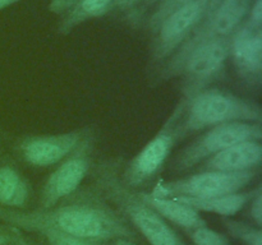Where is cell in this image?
<instances>
[{
    "label": "cell",
    "instance_id": "30bf717a",
    "mask_svg": "<svg viewBox=\"0 0 262 245\" xmlns=\"http://www.w3.org/2000/svg\"><path fill=\"white\" fill-rule=\"evenodd\" d=\"M209 0H187L171 10L159 23V36L154 48V60L163 63L170 58L194 26L201 20Z\"/></svg>",
    "mask_w": 262,
    "mask_h": 245
},
{
    "label": "cell",
    "instance_id": "603a6c76",
    "mask_svg": "<svg viewBox=\"0 0 262 245\" xmlns=\"http://www.w3.org/2000/svg\"><path fill=\"white\" fill-rule=\"evenodd\" d=\"M18 2H20V0H0V10L5 9V8L10 7V5H13L14 3Z\"/></svg>",
    "mask_w": 262,
    "mask_h": 245
},
{
    "label": "cell",
    "instance_id": "484cf974",
    "mask_svg": "<svg viewBox=\"0 0 262 245\" xmlns=\"http://www.w3.org/2000/svg\"><path fill=\"white\" fill-rule=\"evenodd\" d=\"M2 138H3V135H2V134H0V139H2Z\"/></svg>",
    "mask_w": 262,
    "mask_h": 245
},
{
    "label": "cell",
    "instance_id": "d6986e66",
    "mask_svg": "<svg viewBox=\"0 0 262 245\" xmlns=\"http://www.w3.org/2000/svg\"><path fill=\"white\" fill-rule=\"evenodd\" d=\"M36 232H38L49 242V245H91L89 241L77 239V237L63 234V232H59L56 230L40 229Z\"/></svg>",
    "mask_w": 262,
    "mask_h": 245
},
{
    "label": "cell",
    "instance_id": "44dd1931",
    "mask_svg": "<svg viewBox=\"0 0 262 245\" xmlns=\"http://www.w3.org/2000/svg\"><path fill=\"white\" fill-rule=\"evenodd\" d=\"M250 22L262 26V0H255L251 8Z\"/></svg>",
    "mask_w": 262,
    "mask_h": 245
},
{
    "label": "cell",
    "instance_id": "5bb4252c",
    "mask_svg": "<svg viewBox=\"0 0 262 245\" xmlns=\"http://www.w3.org/2000/svg\"><path fill=\"white\" fill-rule=\"evenodd\" d=\"M253 194L255 189L227 194V195L211 197V198H189V197H173V198L187 204L199 213L207 212L222 217H233L250 203Z\"/></svg>",
    "mask_w": 262,
    "mask_h": 245
},
{
    "label": "cell",
    "instance_id": "ffe728a7",
    "mask_svg": "<svg viewBox=\"0 0 262 245\" xmlns=\"http://www.w3.org/2000/svg\"><path fill=\"white\" fill-rule=\"evenodd\" d=\"M250 216L257 227L262 225V188L255 189V194L250 201Z\"/></svg>",
    "mask_w": 262,
    "mask_h": 245
},
{
    "label": "cell",
    "instance_id": "5b68a950",
    "mask_svg": "<svg viewBox=\"0 0 262 245\" xmlns=\"http://www.w3.org/2000/svg\"><path fill=\"white\" fill-rule=\"evenodd\" d=\"M257 175V170L241 173L207 171L194 174L177 180L160 181L156 184L152 194L165 198L189 197V198H211L242 191Z\"/></svg>",
    "mask_w": 262,
    "mask_h": 245
},
{
    "label": "cell",
    "instance_id": "d4e9b609",
    "mask_svg": "<svg viewBox=\"0 0 262 245\" xmlns=\"http://www.w3.org/2000/svg\"><path fill=\"white\" fill-rule=\"evenodd\" d=\"M9 241H10L9 236H7L5 234L0 232V245H7Z\"/></svg>",
    "mask_w": 262,
    "mask_h": 245
},
{
    "label": "cell",
    "instance_id": "3957f363",
    "mask_svg": "<svg viewBox=\"0 0 262 245\" xmlns=\"http://www.w3.org/2000/svg\"><path fill=\"white\" fill-rule=\"evenodd\" d=\"M183 104L186 117L179 124L181 135L228 122L262 121L260 104L223 89L210 87Z\"/></svg>",
    "mask_w": 262,
    "mask_h": 245
},
{
    "label": "cell",
    "instance_id": "9c48e42d",
    "mask_svg": "<svg viewBox=\"0 0 262 245\" xmlns=\"http://www.w3.org/2000/svg\"><path fill=\"white\" fill-rule=\"evenodd\" d=\"M90 129L91 127H84L58 134L26 137L18 143L17 151L22 160L30 166L50 167L71 155Z\"/></svg>",
    "mask_w": 262,
    "mask_h": 245
},
{
    "label": "cell",
    "instance_id": "4316f807",
    "mask_svg": "<svg viewBox=\"0 0 262 245\" xmlns=\"http://www.w3.org/2000/svg\"><path fill=\"white\" fill-rule=\"evenodd\" d=\"M151 2H156V0H151Z\"/></svg>",
    "mask_w": 262,
    "mask_h": 245
},
{
    "label": "cell",
    "instance_id": "8992f818",
    "mask_svg": "<svg viewBox=\"0 0 262 245\" xmlns=\"http://www.w3.org/2000/svg\"><path fill=\"white\" fill-rule=\"evenodd\" d=\"M94 145L95 132L91 128L76 150L59 162L46 179L41 189L40 209L58 206L79 188L91 168Z\"/></svg>",
    "mask_w": 262,
    "mask_h": 245
},
{
    "label": "cell",
    "instance_id": "cb8c5ba5",
    "mask_svg": "<svg viewBox=\"0 0 262 245\" xmlns=\"http://www.w3.org/2000/svg\"><path fill=\"white\" fill-rule=\"evenodd\" d=\"M114 245H137L132 241V240H127V239H119L115 240Z\"/></svg>",
    "mask_w": 262,
    "mask_h": 245
},
{
    "label": "cell",
    "instance_id": "4fadbf2b",
    "mask_svg": "<svg viewBox=\"0 0 262 245\" xmlns=\"http://www.w3.org/2000/svg\"><path fill=\"white\" fill-rule=\"evenodd\" d=\"M137 195L165 221L171 222L182 229L192 231L206 225L199 212L177 199L158 197L152 193H137Z\"/></svg>",
    "mask_w": 262,
    "mask_h": 245
},
{
    "label": "cell",
    "instance_id": "8fae6325",
    "mask_svg": "<svg viewBox=\"0 0 262 245\" xmlns=\"http://www.w3.org/2000/svg\"><path fill=\"white\" fill-rule=\"evenodd\" d=\"M232 56L241 79L251 87H260L262 82V31L261 26L248 20L229 41Z\"/></svg>",
    "mask_w": 262,
    "mask_h": 245
},
{
    "label": "cell",
    "instance_id": "9a60e30c",
    "mask_svg": "<svg viewBox=\"0 0 262 245\" xmlns=\"http://www.w3.org/2000/svg\"><path fill=\"white\" fill-rule=\"evenodd\" d=\"M32 195L27 179L13 165L0 166V206L8 209H25Z\"/></svg>",
    "mask_w": 262,
    "mask_h": 245
},
{
    "label": "cell",
    "instance_id": "52a82bcc",
    "mask_svg": "<svg viewBox=\"0 0 262 245\" xmlns=\"http://www.w3.org/2000/svg\"><path fill=\"white\" fill-rule=\"evenodd\" d=\"M262 121L228 122L209 128L206 132L187 145L176 158L174 167L178 171L188 170L211 156L250 140L262 139Z\"/></svg>",
    "mask_w": 262,
    "mask_h": 245
},
{
    "label": "cell",
    "instance_id": "277c9868",
    "mask_svg": "<svg viewBox=\"0 0 262 245\" xmlns=\"http://www.w3.org/2000/svg\"><path fill=\"white\" fill-rule=\"evenodd\" d=\"M184 104L179 102L161 129L130 158L123 170L122 180L129 189L140 188L150 183L161 171L174 145L182 137L179 119L183 115Z\"/></svg>",
    "mask_w": 262,
    "mask_h": 245
},
{
    "label": "cell",
    "instance_id": "7a4b0ae2",
    "mask_svg": "<svg viewBox=\"0 0 262 245\" xmlns=\"http://www.w3.org/2000/svg\"><path fill=\"white\" fill-rule=\"evenodd\" d=\"M99 190L119 208L150 245H187L160 214L141 201L118 175V165L112 161L100 163L95 171Z\"/></svg>",
    "mask_w": 262,
    "mask_h": 245
},
{
    "label": "cell",
    "instance_id": "2e32d148",
    "mask_svg": "<svg viewBox=\"0 0 262 245\" xmlns=\"http://www.w3.org/2000/svg\"><path fill=\"white\" fill-rule=\"evenodd\" d=\"M113 0H78L76 3V7L73 8L68 17L64 20L61 30L69 31L78 23L89 19V18L99 17L104 14L109 9Z\"/></svg>",
    "mask_w": 262,
    "mask_h": 245
},
{
    "label": "cell",
    "instance_id": "e0dca14e",
    "mask_svg": "<svg viewBox=\"0 0 262 245\" xmlns=\"http://www.w3.org/2000/svg\"><path fill=\"white\" fill-rule=\"evenodd\" d=\"M223 222L228 232L245 245H262L261 227L238 221L232 217H223Z\"/></svg>",
    "mask_w": 262,
    "mask_h": 245
},
{
    "label": "cell",
    "instance_id": "ba28073f",
    "mask_svg": "<svg viewBox=\"0 0 262 245\" xmlns=\"http://www.w3.org/2000/svg\"><path fill=\"white\" fill-rule=\"evenodd\" d=\"M228 58L229 41L225 38L207 41L193 48L179 76L183 77L182 101L187 102L197 93L210 88L214 82L219 81L224 74Z\"/></svg>",
    "mask_w": 262,
    "mask_h": 245
},
{
    "label": "cell",
    "instance_id": "ac0fdd59",
    "mask_svg": "<svg viewBox=\"0 0 262 245\" xmlns=\"http://www.w3.org/2000/svg\"><path fill=\"white\" fill-rule=\"evenodd\" d=\"M191 239L193 245H229V240L222 232L204 225L192 230Z\"/></svg>",
    "mask_w": 262,
    "mask_h": 245
},
{
    "label": "cell",
    "instance_id": "7402d4cb",
    "mask_svg": "<svg viewBox=\"0 0 262 245\" xmlns=\"http://www.w3.org/2000/svg\"><path fill=\"white\" fill-rule=\"evenodd\" d=\"M138 0H117V4L119 5L120 8H127V7H130V5L136 4Z\"/></svg>",
    "mask_w": 262,
    "mask_h": 245
},
{
    "label": "cell",
    "instance_id": "7c38bea8",
    "mask_svg": "<svg viewBox=\"0 0 262 245\" xmlns=\"http://www.w3.org/2000/svg\"><path fill=\"white\" fill-rule=\"evenodd\" d=\"M261 140L238 143L204 161L202 168L207 171L241 173L256 170L261 165Z\"/></svg>",
    "mask_w": 262,
    "mask_h": 245
},
{
    "label": "cell",
    "instance_id": "6da1fadb",
    "mask_svg": "<svg viewBox=\"0 0 262 245\" xmlns=\"http://www.w3.org/2000/svg\"><path fill=\"white\" fill-rule=\"evenodd\" d=\"M0 219L25 231L51 229L89 242L136 239L124 217L104 202L92 198L36 211L0 208Z\"/></svg>",
    "mask_w": 262,
    "mask_h": 245
}]
</instances>
